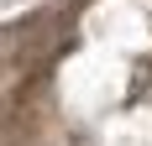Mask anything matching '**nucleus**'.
<instances>
[{"label": "nucleus", "mask_w": 152, "mask_h": 146, "mask_svg": "<svg viewBox=\"0 0 152 146\" xmlns=\"http://www.w3.org/2000/svg\"><path fill=\"white\" fill-rule=\"evenodd\" d=\"M0 146H152V0H37L11 16Z\"/></svg>", "instance_id": "f257e3e1"}]
</instances>
